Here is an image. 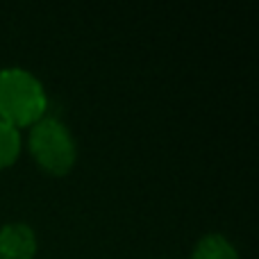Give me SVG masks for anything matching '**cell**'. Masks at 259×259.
<instances>
[{
	"mask_svg": "<svg viewBox=\"0 0 259 259\" xmlns=\"http://www.w3.org/2000/svg\"><path fill=\"white\" fill-rule=\"evenodd\" d=\"M21 155V130L0 121V170L9 168Z\"/></svg>",
	"mask_w": 259,
	"mask_h": 259,
	"instance_id": "cell-5",
	"label": "cell"
},
{
	"mask_svg": "<svg viewBox=\"0 0 259 259\" xmlns=\"http://www.w3.org/2000/svg\"><path fill=\"white\" fill-rule=\"evenodd\" d=\"M36 234L25 223H7L0 228V259H34Z\"/></svg>",
	"mask_w": 259,
	"mask_h": 259,
	"instance_id": "cell-3",
	"label": "cell"
},
{
	"mask_svg": "<svg viewBox=\"0 0 259 259\" xmlns=\"http://www.w3.org/2000/svg\"><path fill=\"white\" fill-rule=\"evenodd\" d=\"M30 152L39 168L50 175H66L75 166L77 143L71 130L57 118H41L30 127Z\"/></svg>",
	"mask_w": 259,
	"mask_h": 259,
	"instance_id": "cell-2",
	"label": "cell"
},
{
	"mask_svg": "<svg viewBox=\"0 0 259 259\" xmlns=\"http://www.w3.org/2000/svg\"><path fill=\"white\" fill-rule=\"evenodd\" d=\"M48 96L34 73L25 68L0 71V121L21 130L46 118Z\"/></svg>",
	"mask_w": 259,
	"mask_h": 259,
	"instance_id": "cell-1",
	"label": "cell"
},
{
	"mask_svg": "<svg viewBox=\"0 0 259 259\" xmlns=\"http://www.w3.org/2000/svg\"><path fill=\"white\" fill-rule=\"evenodd\" d=\"M191 259H239V255L223 234H205L193 248Z\"/></svg>",
	"mask_w": 259,
	"mask_h": 259,
	"instance_id": "cell-4",
	"label": "cell"
}]
</instances>
